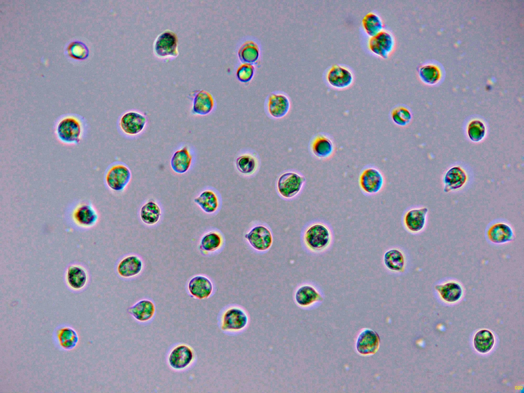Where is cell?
<instances>
[{"instance_id": "6da1fadb", "label": "cell", "mask_w": 524, "mask_h": 393, "mask_svg": "<svg viewBox=\"0 0 524 393\" xmlns=\"http://www.w3.org/2000/svg\"><path fill=\"white\" fill-rule=\"evenodd\" d=\"M57 140L61 144L77 145L85 138L88 126L85 120L75 114H67L58 118L53 127Z\"/></svg>"}, {"instance_id": "7a4b0ae2", "label": "cell", "mask_w": 524, "mask_h": 393, "mask_svg": "<svg viewBox=\"0 0 524 393\" xmlns=\"http://www.w3.org/2000/svg\"><path fill=\"white\" fill-rule=\"evenodd\" d=\"M69 223L78 229L86 230L94 227L99 214L93 204L89 201H77L72 203L67 210Z\"/></svg>"}, {"instance_id": "3957f363", "label": "cell", "mask_w": 524, "mask_h": 393, "mask_svg": "<svg viewBox=\"0 0 524 393\" xmlns=\"http://www.w3.org/2000/svg\"><path fill=\"white\" fill-rule=\"evenodd\" d=\"M303 242L311 251L320 253L331 245L333 233L331 228L322 222H315L308 226L303 234Z\"/></svg>"}, {"instance_id": "277c9868", "label": "cell", "mask_w": 524, "mask_h": 393, "mask_svg": "<svg viewBox=\"0 0 524 393\" xmlns=\"http://www.w3.org/2000/svg\"><path fill=\"white\" fill-rule=\"evenodd\" d=\"M131 178L129 168L122 162L115 161L106 168L104 174V183L110 190L120 192L125 189Z\"/></svg>"}, {"instance_id": "5b68a950", "label": "cell", "mask_w": 524, "mask_h": 393, "mask_svg": "<svg viewBox=\"0 0 524 393\" xmlns=\"http://www.w3.org/2000/svg\"><path fill=\"white\" fill-rule=\"evenodd\" d=\"M178 37L170 29H166L156 37L153 42V52L158 59L167 61L177 58L179 55Z\"/></svg>"}, {"instance_id": "8992f818", "label": "cell", "mask_w": 524, "mask_h": 393, "mask_svg": "<svg viewBox=\"0 0 524 393\" xmlns=\"http://www.w3.org/2000/svg\"><path fill=\"white\" fill-rule=\"evenodd\" d=\"M305 182L306 178L300 172L288 170L281 173L278 177L276 189L283 198L292 199L300 192Z\"/></svg>"}, {"instance_id": "52a82bcc", "label": "cell", "mask_w": 524, "mask_h": 393, "mask_svg": "<svg viewBox=\"0 0 524 393\" xmlns=\"http://www.w3.org/2000/svg\"><path fill=\"white\" fill-rule=\"evenodd\" d=\"M385 183L384 176L376 167L372 165L365 166L361 170L358 183L361 191L367 195H372L379 192Z\"/></svg>"}, {"instance_id": "ba28073f", "label": "cell", "mask_w": 524, "mask_h": 393, "mask_svg": "<svg viewBox=\"0 0 524 393\" xmlns=\"http://www.w3.org/2000/svg\"><path fill=\"white\" fill-rule=\"evenodd\" d=\"M147 122V117L143 113L137 110H129L120 116L118 127L124 135L136 136L143 132Z\"/></svg>"}, {"instance_id": "9c48e42d", "label": "cell", "mask_w": 524, "mask_h": 393, "mask_svg": "<svg viewBox=\"0 0 524 393\" xmlns=\"http://www.w3.org/2000/svg\"><path fill=\"white\" fill-rule=\"evenodd\" d=\"M395 45L396 41L392 34L384 29L377 34L369 37L367 41L369 51L383 59L389 57L394 51Z\"/></svg>"}, {"instance_id": "30bf717a", "label": "cell", "mask_w": 524, "mask_h": 393, "mask_svg": "<svg viewBox=\"0 0 524 393\" xmlns=\"http://www.w3.org/2000/svg\"><path fill=\"white\" fill-rule=\"evenodd\" d=\"M195 354L188 344L180 343L173 347L167 357L169 366L175 370H183L189 367L194 362Z\"/></svg>"}, {"instance_id": "8fae6325", "label": "cell", "mask_w": 524, "mask_h": 393, "mask_svg": "<svg viewBox=\"0 0 524 393\" xmlns=\"http://www.w3.org/2000/svg\"><path fill=\"white\" fill-rule=\"evenodd\" d=\"M487 240L495 245H502L512 242L515 238L514 230L507 222L497 220L491 222L485 232Z\"/></svg>"}, {"instance_id": "7c38bea8", "label": "cell", "mask_w": 524, "mask_h": 393, "mask_svg": "<svg viewBox=\"0 0 524 393\" xmlns=\"http://www.w3.org/2000/svg\"><path fill=\"white\" fill-rule=\"evenodd\" d=\"M265 108L269 117L274 119H280L288 113L290 108V101L284 93L273 92L267 96L265 100Z\"/></svg>"}, {"instance_id": "4fadbf2b", "label": "cell", "mask_w": 524, "mask_h": 393, "mask_svg": "<svg viewBox=\"0 0 524 393\" xmlns=\"http://www.w3.org/2000/svg\"><path fill=\"white\" fill-rule=\"evenodd\" d=\"M64 278L70 290L78 292L83 290L87 286L89 281V273L84 265L73 263L67 267Z\"/></svg>"}, {"instance_id": "5bb4252c", "label": "cell", "mask_w": 524, "mask_h": 393, "mask_svg": "<svg viewBox=\"0 0 524 393\" xmlns=\"http://www.w3.org/2000/svg\"><path fill=\"white\" fill-rule=\"evenodd\" d=\"M325 79L332 88L337 90H343L351 86L354 81V74L347 67L334 64L328 70Z\"/></svg>"}, {"instance_id": "9a60e30c", "label": "cell", "mask_w": 524, "mask_h": 393, "mask_svg": "<svg viewBox=\"0 0 524 393\" xmlns=\"http://www.w3.org/2000/svg\"><path fill=\"white\" fill-rule=\"evenodd\" d=\"M248 316L242 309L232 307L223 312L220 319L221 329L224 331L237 332L245 328Z\"/></svg>"}, {"instance_id": "2e32d148", "label": "cell", "mask_w": 524, "mask_h": 393, "mask_svg": "<svg viewBox=\"0 0 524 393\" xmlns=\"http://www.w3.org/2000/svg\"><path fill=\"white\" fill-rule=\"evenodd\" d=\"M428 209L427 207H415L407 210L402 217V224L410 233L418 234L425 228Z\"/></svg>"}, {"instance_id": "e0dca14e", "label": "cell", "mask_w": 524, "mask_h": 393, "mask_svg": "<svg viewBox=\"0 0 524 393\" xmlns=\"http://www.w3.org/2000/svg\"><path fill=\"white\" fill-rule=\"evenodd\" d=\"M311 154L320 160L330 158L335 150V144L331 137L325 133H319L312 137L309 142Z\"/></svg>"}, {"instance_id": "ac0fdd59", "label": "cell", "mask_w": 524, "mask_h": 393, "mask_svg": "<svg viewBox=\"0 0 524 393\" xmlns=\"http://www.w3.org/2000/svg\"><path fill=\"white\" fill-rule=\"evenodd\" d=\"M234 164L237 171L245 177H251L258 171L260 161L257 154L251 150H245L236 156Z\"/></svg>"}, {"instance_id": "d6986e66", "label": "cell", "mask_w": 524, "mask_h": 393, "mask_svg": "<svg viewBox=\"0 0 524 393\" xmlns=\"http://www.w3.org/2000/svg\"><path fill=\"white\" fill-rule=\"evenodd\" d=\"M245 238L252 248L258 251L269 249L273 244V235L270 229L259 225L253 227L245 235Z\"/></svg>"}, {"instance_id": "ffe728a7", "label": "cell", "mask_w": 524, "mask_h": 393, "mask_svg": "<svg viewBox=\"0 0 524 393\" xmlns=\"http://www.w3.org/2000/svg\"><path fill=\"white\" fill-rule=\"evenodd\" d=\"M191 113L194 115L206 116L211 113L215 106L213 96L204 90H197L191 93Z\"/></svg>"}, {"instance_id": "44dd1931", "label": "cell", "mask_w": 524, "mask_h": 393, "mask_svg": "<svg viewBox=\"0 0 524 393\" xmlns=\"http://www.w3.org/2000/svg\"><path fill=\"white\" fill-rule=\"evenodd\" d=\"M143 268L142 259L138 255L132 254L123 257L118 263L116 271L123 278H131L139 275Z\"/></svg>"}, {"instance_id": "7402d4cb", "label": "cell", "mask_w": 524, "mask_h": 393, "mask_svg": "<svg viewBox=\"0 0 524 393\" xmlns=\"http://www.w3.org/2000/svg\"><path fill=\"white\" fill-rule=\"evenodd\" d=\"M187 290L193 297L202 300L208 298L212 293L213 286L211 281L206 276L197 275L190 279Z\"/></svg>"}, {"instance_id": "603a6c76", "label": "cell", "mask_w": 524, "mask_h": 393, "mask_svg": "<svg viewBox=\"0 0 524 393\" xmlns=\"http://www.w3.org/2000/svg\"><path fill=\"white\" fill-rule=\"evenodd\" d=\"M380 337L375 331L365 329L359 334L356 341V350L361 355L367 356L375 354L379 347Z\"/></svg>"}, {"instance_id": "cb8c5ba5", "label": "cell", "mask_w": 524, "mask_h": 393, "mask_svg": "<svg viewBox=\"0 0 524 393\" xmlns=\"http://www.w3.org/2000/svg\"><path fill=\"white\" fill-rule=\"evenodd\" d=\"M383 264L390 272L402 273L407 266V258L404 251L398 248L388 249L384 254Z\"/></svg>"}, {"instance_id": "d4e9b609", "label": "cell", "mask_w": 524, "mask_h": 393, "mask_svg": "<svg viewBox=\"0 0 524 393\" xmlns=\"http://www.w3.org/2000/svg\"><path fill=\"white\" fill-rule=\"evenodd\" d=\"M127 312L136 320L140 322H146L154 316L156 307L151 300L143 299L129 307Z\"/></svg>"}, {"instance_id": "484cf974", "label": "cell", "mask_w": 524, "mask_h": 393, "mask_svg": "<svg viewBox=\"0 0 524 393\" xmlns=\"http://www.w3.org/2000/svg\"><path fill=\"white\" fill-rule=\"evenodd\" d=\"M194 202L205 213L212 214L219 209L220 199L215 190L212 188H206L194 199Z\"/></svg>"}, {"instance_id": "4316f807", "label": "cell", "mask_w": 524, "mask_h": 393, "mask_svg": "<svg viewBox=\"0 0 524 393\" xmlns=\"http://www.w3.org/2000/svg\"><path fill=\"white\" fill-rule=\"evenodd\" d=\"M192 160L190 149L187 146H184L173 154L170 159V166L176 173L183 174L190 169Z\"/></svg>"}, {"instance_id": "83f0119b", "label": "cell", "mask_w": 524, "mask_h": 393, "mask_svg": "<svg viewBox=\"0 0 524 393\" xmlns=\"http://www.w3.org/2000/svg\"><path fill=\"white\" fill-rule=\"evenodd\" d=\"M467 176L466 172L460 166H454L450 168L444 178L445 192L457 190L466 184Z\"/></svg>"}, {"instance_id": "f1b7e54d", "label": "cell", "mask_w": 524, "mask_h": 393, "mask_svg": "<svg viewBox=\"0 0 524 393\" xmlns=\"http://www.w3.org/2000/svg\"><path fill=\"white\" fill-rule=\"evenodd\" d=\"M295 299L299 306L307 307L315 302L322 301L323 297L315 287L310 285H304L300 286L296 290Z\"/></svg>"}, {"instance_id": "f546056e", "label": "cell", "mask_w": 524, "mask_h": 393, "mask_svg": "<svg viewBox=\"0 0 524 393\" xmlns=\"http://www.w3.org/2000/svg\"><path fill=\"white\" fill-rule=\"evenodd\" d=\"M55 336L57 343L61 348L65 350L73 349L79 340L76 331L69 326L58 327L55 331Z\"/></svg>"}, {"instance_id": "4dcf8cb0", "label": "cell", "mask_w": 524, "mask_h": 393, "mask_svg": "<svg viewBox=\"0 0 524 393\" xmlns=\"http://www.w3.org/2000/svg\"><path fill=\"white\" fill-rule=\"evenodd\" d=\"M139 214L141 221L144 224L153 226L160 221L162 210L157 202L154 200H149L142 206Z\"/></svg>"}, {"instance_id": "1f68e13d", "label": "cell", "mask_w": 524, "mask_h": 393, "mask_svg": "<svg viewBox=\"0 0 524 393\" xmlns=\"http://www.w3.org/2000/svg\"><path fill=\"white\" fill-rule=\"evenodd\" d=\"M435 289L441 298L448 302L457 301L463 295L462 287L458 282L454 281H449L436 285Z\"/></svg>"}, {"instance_id": "d6a6232c", "label": "cell", "mask_w": 524, "mask_h": 393, "mask_svg": "<svg viewBox=\"0 0 524 393\" xmlns=\"http://www.w3.org/2000/svg\"><path fill=\"white\" fill-rule=\"evenodd\" d=\"M224 242L222 234L212 230L205 233L201 238L199 249L204 254L214 252L220 249Z\"/></svg>"}, {"instance_id": "836d02e7", "label": "cell", "mask_w": 524, "mask_h": 393, "mask_svg": "<svg viewBox=\"0 0 524 393\" xmlns=\"http://www.w3.org/2000/svg\"><path fill=\"white\" fill-rule=\"evenodd\" d=\"M237 54L239 60L242 62L252 64L255 62L259 58L260 54L259 46L253 40H246L239 48Z\"/></svg>"}, {"instance_id": "e575fe53", "label": "cell", "mask_w": 524, "mask_h": 393, "mask_svg": "<svg viewBox=\"0 0 524 393\" xmlns=\"http://www.w3.org/2000/svg\"><path fill=\"white\" fill-rule=\"evenodd\" d=\"M362 26L365 33L373 36L383 30L384 23L380 16L375 12H369L362 19Z\"/></svg>"}, {"instance_id": "d590c367", "label": "cell", "mask_w": 524, "mask_h": 393, "mask_svg": "<svg viewBox=\"0 0 524 393\" xmlns=\"http://www.w3.org/2000/svg\"><path fill=\"white\" fill-rule=\"evenodd\" d=\"M494 341L493 334L487 330L478 331L473 339L474 346L481 353H486L490 351L494 345Z\"/></svg>"}, {"instance_id": "8d00e7d4", "label": "cell", "mask_w": 524, "mask_h": 393, "mask_svg": "<svg viewBox=\"0 0 524 393\" xmlns=\"http://www.w3.org/2000/svg\"><path fill=\"white\" fill-rule=\"evenodd\" d=\"M390 117L392 122L399 126L408 125L412 118L409 108L403 104L395 106L390 111Z\"/></svg>"}, {"instance_id": "74e56055", "label": "cell", "mask_w": 524, "mask_h": 393, "mask_svg": "<svg viewBox=\"0 0 524 393\" xmlns=\"http://www.w3.org/2000/svg\"><path fill=\"white\" fill-rule=\"evenodd\" d=\"M486 133V126L484 122L479 120H473L468 125L467 134L469 139L473 142L481 141L485 137Z\"/></svg>"}, {"instance_id": "f35d334b", "label": "cell", "mask_w": 524, "mask_h": 393, "mask_svg": "<svg viewBox=\"0 0 524 393\" xmlns=\"http://www.w3.org/2000/svg\"><path fill=\"white\" fill-rule=\"evenodd\" d=\"M69 55L76 59H84L89 55L87 47L82 42L75 41L71 42L67 48Z\"/></svg>"}, {"instance_id": "ab89813d", "label": "cell", "mask_w": 524, "mask_h": 393, "mask_svg": "<svg viewBox=\"0 0 524 393\" xmlns=\"http://www.w3.org/2000/svg\"><path fill=\"white\" fill-rule=\"evenodd\" d=\"M255 68L253 64L243 63L237 68L236 75L237 79L244 83L250 81L252 78Z\"/></svg>"}, {"instance_id": "60d3db41", "label": "cell", "mask_w": 524, "mask_h": 393, "mask_svg": "<svg viewBox=\"0 0 524 393\" xmlns=\"http://www.w3.org/2000/svg\"><path fill=\"white\" fill-rule=\"evenodd\" d=\"M419 74L421 78L426 82H435L439 77V70L431 66L422 67L419 70Z\"/></svg>"}]
</instances>
